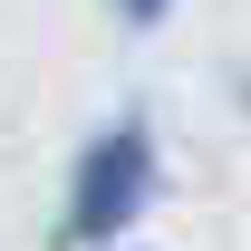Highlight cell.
<instances>
[{
  "instance_id": "cell-1",
  "label": "cell",
  "mask_w": 251,
  "mask_h": 251,
  "mask_svg": "<svg viewBox=\"0 0 251 251\" xmlns=\"http://www.w3.org/2000/svg\"><path fill=\"white\" fill-rule=\"evenodd\" d=\"M164 184H174V145H164V116L145 97H116L106 116L68 145V174H58V203H49V251H116V242H145Z\"/></svg>"
},
{
  "instance_id": "cell-2",
  "label": "cell",
  "mask_w": 251,
  "mask_h": 251,
  "mask_svg": "<svg viewBox=\"0 0 251 251\" xmlns=\"http://www.w3.org/2000/svg\"><path fill=\"white\" fill-rule=\"evenodd\" d=\"M97 10H106L116 39H164L174 20H184V0H97Z\"/></svg>"
},
{
  "instance_id": "cell-3",
  "label": "cell",
  "mask_w": 251,
  "mask_h": 251,
  "mask_svg": "<svg viewBox=\"0 0 251 251\" xmlns=\"http://www.w3.org/2000/svg\"><path fill=\"white\" fill-rule=\"evenodd\" d=\"M222 87H232V106L251 116V58H232V68H222Z\"/></svg>"
},
{
  "instance_id": "cell-4",
  "label": "cell",
  "mask_w": 251,
  "mask_h": 251,
  "mask_svg": "<svg viewBox=\"0 0 251 251\" xmlns=\"http://www.w3.org/2000/svg\"><path fill=\"white\" fill-rule=\"evenodd\" d=\"M116 251H155V242H116Z\"/></svg>"
}]
</instances>
